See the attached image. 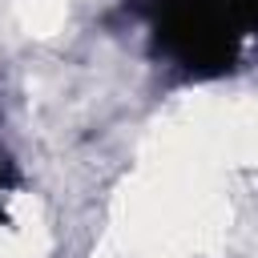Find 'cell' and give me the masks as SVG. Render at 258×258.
Listing matches in <instances>:
<instances>
[{"mask_svg":"<svg viewBox=\"0 0 258 258\" xmlns=\"http://www.w3.org/2000/svg\"><path fill=\"white\" fill-rule=\"evenodd\" d=\"M149 24L165 56L189 73H222L258 36V0H153Z\"/></svg>","mask_w":258,"mask_h":258,"instance_id":"6da1fadb","label":"cell"}]
</instances>
